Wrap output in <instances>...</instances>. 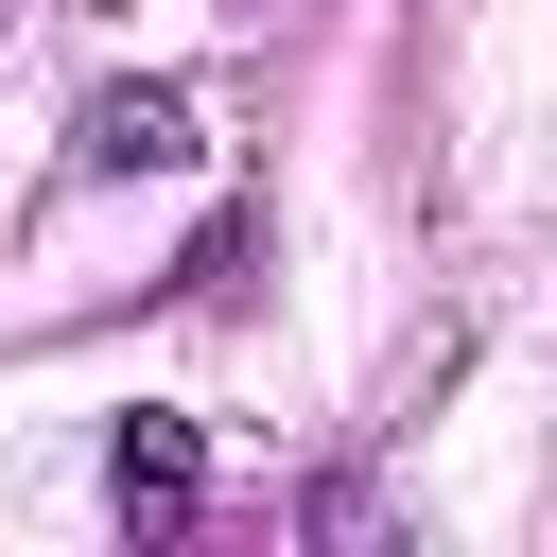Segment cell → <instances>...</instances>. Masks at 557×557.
<instances>
[{
	"instance_id": "6da1fadb",
	"label": "cell",
	"mask_w": 557,
	"mask_h": 557,
	"mask_svg": "<svg viewBox=\"0 0 557 557\" xmlns=\"http://www.w3.org/2000/svg\"><path fill=\"white\" fill-rule=\"evenodd\" d=\"M174 157H191V122H174L157 87H104V104H87V174H174Z\"/></svg>"
},
{
	"instance_id": "7a4b0ae2",
	"label": "cell",
	"mask_w": 557,
	"mask_h": 557,
	"mask_svg": "<svg viewBox=\"0 0 557 557\" xmlns=\"http://www.w3.org/2000/svg\"><path fill=\"white\" fill-rule=\"evenodd\" d=\"M122 505H139V522L191 505V418H122Z\"/></svg>"
}]
</instances>
